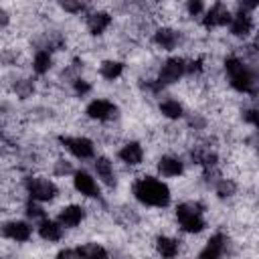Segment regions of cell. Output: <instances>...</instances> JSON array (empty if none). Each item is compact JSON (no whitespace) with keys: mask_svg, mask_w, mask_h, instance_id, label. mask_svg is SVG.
<instances>
[{"mask_svg":"<svg viewBox=\"0 0 259 259\" xmlns=\"http://www.w3.org/2000/svg\"><path fill=\"white\" fill-rule=\"evenodd\" d=\"M152 249L158 259H180L182 241L172 233H158L152 241Z\"/></svg>","mask_w":259,"mask_h":259,"instance_id":"d6986e66","label":"cell"},{"mask_svg":"<svg viewBox=\"0 0 259 259\" xmlns=\"http://www.w3.org/2000/svg\"><path fill=\"white\" fill-rule=\"evenodd\" d=\"M22 190L26 200L38 202V204H51L61 198V186L55 178L47 174H28L22 178Z\"/></svg>","mask_w":259,"mask_h":259,"instance_id":"277c9868","label":"cell"},{"mask_svg":"<svg viewBox=\"0 0 259 259\" xmlns=\"http://www.w3.org/2000/svg\"><path fill=\"white\" fill-rule=\"evenodd\" d=\"M158 111L164 119H168L170 123L182 121L186 115V105L182 99H178L176 95H162L158 99Z\"/></svg>","mask_w":259,"mask_h":259,"instance_id":"44dd1931","label":"cell"},{"mask_svg":"<svg viewBox=\"0 0 259 259\" xmlns=\"http://www.w3.org/2000/svg\"><path fill=\"white\" fill-rule=\"evenodd\" d=\"M182 10H184V16H186V18H196V20H200V16H202L204 10H206V4L200 2V0H188L186 4H182Z\"/></svg>","mask_w":259,"mask_h":259,"instance_id":"cb8c5ba5","label":"cell"},{"mask_svg":"<svg viewBox=\"0 0 259 259\" xmlns=\"http://www.w3.org/2000/svg\"><path fill=\"white\" fill-rule=\"evenodd\" d=\"M87 208L83 202H65L59 206L55 219L59 221V225L65 229V231H73V229H79L85 221H87Z\"/></svg>","mask_w":259,"mask_h":259,"instance_id":"2e32d148","label":"cell"},{"mask_svg":"<svg viewBox=\"0 0 259 259\" xmlns=\"http://www.w3.org/2000/svg\"><path fill=\"white\" fill-rule=\"evenodd\" d=\"M229 237L225 231H214L210 233V237L202 243V247L198 249L194 259H225V255L229 253Z\"/></svg>","mask_w":259,"mask_h":259,"instance_id":"e0dca14e","label":"cell"},{"mask_svg":"<svg viewBox=\"0 0 259 259\" xmlns=\"http://www.w3.org/2000/svg\"><path fill=\"white\" fill-rule=\"evenodd\" d=\"M34 235L42 241V243H61L67 235V231L59 225V221L55 217H45L38 223H34Z\"/></svg>","mask_w":259,"mask_h":259,"instance_id":"ffe728a7","label":"cell"},{"mask_svg":"<svg viewBox=\"0 0 259 259\" xmlns=\"http://www.w3.org/2000/svg\"><path fill=\"white\" fill-rule=\"evenodd\" d=\"M186 77V61L182 55H168L166 59H162V63L158 65L156 73H154V81L168 91L172 85H178L180 81H184Z\"/></svg>","mask_w":259,"mask_h":259,"instance_id":"8992f818","label":"cell"},{"mask_svg":"<svg viewBox=\"0 0 259 259\" xmlns=\"http://www.w3.org/2000/svg\"><path fill=\"white\" fill-rule=\"evenodd\" d=\"M10 22H12V14H10L6 8H2V6H0V30L8 28V26H10Z\"/></svg>","mask_w":259,"mask_h":259,"instance_id":"484cf974","label":"cell"},{"mask_svg":"<svg viewBox=\"0 0 259 259\" xmlns=\"http://www.w3.org/2000/svg\"><path fill=\"white\" fill-rule=\"evenodd\" d=\"M57 146L75 162H91L97 156V144L87 134H61Z\"/></svg>","mask_w":259,"mask_h":259,"instance_id":"5b68a950","label":"cell"},{"mask_svg":"<svg viewBox=\"0 0 259 259\" xmlns=\"http://www.w3.org/2000/svg\"><path fill=\"white\" fill-rule=\"evenodd\" d=\"M150 40L156 49H160L162 53H174L178 51L186 36L180 28H176L174 24H168V22H160L152 28V34H150Z\"/></svg>","mask_w":259,"mask_h":259,"instance_id":"9c48e42d","label":"cell"},{"mask_svg":"<svg viewBox=\"0 0 259 259\" xmlns=\"http://www.w3.org/2000/svg\"><path fill=\"white\" fill-rule=\"evenodd\" d=\"M0 136H2V123H0Z\"/></svg>","mask_w":259,"mask_h":259,"instance_id":"4316f807","label":"cell"},{"mask_svg":"<svg viewBox=\"0 0 259 259\" xmlns=\"http://www.w3.org/2000/svg\"><path fill=\"white\" fill-rule=\"evenodd\" d=\"M91 172L103 188H115L119 182L117 162H113V158H109L105 154H97L91 160Z\"/></svg>","mask_w":259,"mask_h":259,"instance_id":"5bb4252c","label":"cell"},{"mask_svg":"<svg viewBox=\"0 0 259 259\" xmlns=\"http://www.w3.org/2000/svg\"><path fill=\"white\" fill-rule=\"evenodd\" d=\"M55 69V53L47 49H34L30 57V71L36 77H45Z\"/></svg>","mask_w":259,"mask_h":259,"instance_id":"7402d4cb","label":"cell"},{"mask_svg":"<svg viewBox=\"0 0 259 259\" xmlns=\"http://www.w3.org/2000/svg\"><path fill=\"white\" fill-rule=\"evenodd\" d=\"M186 166H188V162H186L184 156H180L176 152H164L154 162V174L158 178L166 180V182L168 180H178L186 174Z\"/></svg>","mask_w":259,"mask_h":259,"instance_id":"8fae6325","label":"cell"},{"mask_svg":"<svg viewBox=\"0 0 259 259\" xmlns=\"http://www.w3.org/2000/svg\"><path fill=\"white\" fill-rule=\"evenodd\" d=\"M83 24L91 36H101L111 28L113 14L109 10H103V8H89L83 14Z\"/></svg>","mask_w":259,"mask_h":259,"instance_id":"ac0fdd59","label":"cell"},{"mask_svg":"<svg viewBox=\"0 0 259 259\" xmlns=\"http://www.w3.org/2000/svg\"><path fill=\"white\" fill-rule=\"evenodd\" d=\"M87 121L99 123V125H109L119 119V105L109 99V97H91L83 109Z\"/></svg>","mask_w":259,"mask_h":259,"instance_id":"52a82bcc","label":"cell"},{"mask_svg":"<svg viewBox=\"0 0 259 259\" xmlns=\"http://www.w3.org/2000/svg\"><path fill=\"white\" fill-rule=\"evenodd\" d=\"M132 198L142 208L164 210L172 204V190L166 180L158 178L156 174H142L132 180Z\"/></svg>","mask_w":259,"mask_h":259,"instance_id":"6da1fadb","label":"cell"},{"mask_svg":"<svg viewBox=\"0 0 259 259\" xmlns=\"http://www.w3.org/2000/svg\"><path fill=\"white\" fill-rule=\"evenodd\" d=\"M255 28H257V20H255V14L251 12H245V10H239L237 6L233 8V16H231V22L227 26L229 34L241 42H249L251 36L255 34Z\"/></svg>","mask_w":259,"mask_h":259,"instance_id":"7c38bea8","label":"cell"},{"mask_svg":"<svg viewBox=\"0 0 259 259\" xmlns=\"http://www.w3.org/2000/svg\"><path fill=\"white\" fill-rule=\"evenodd\" d=\"M71 188L75 194H79L83 200H89V202H97L101 200L103 196V186L97 182V178L93 176L91 170L87 168H77L73 174H71Z\"/></svg>","mask_w":259,"mask_h":259,"instance_id":"ba28073f","label":"cell"},{"mask_svg":"<svg viewBox=\"0 0 259 259\" xmlns=\"http://www.w3.org/2000/svg\"><path fill=\"white\" fill-rule=\"evenodd\" d=\"M174 223L182 235H188V237L202 235L208 229L206 204L198 198H188L178 202L174 206Z\"/></svg>","mask_w":259,"mask_h":259,"instance_id":"3957f363","label":"cell"},{"mask_svg":"<svg viewBox=\"0 0 259 259\" xmlns=\"http://www.w3.org/2000/svg\"><path fill=\"white\" fill-rule=\"evenodd\" d=\"M125 73V63L121 59H115V57H109V59H103L97 67V75L107 81V83H113V81H119Z\"/></svg>","mask_w":259,"mask_h":259,"instance_id":"603a6c76","label":"cell"},{"mask_svg":"<svg viewBox=\"0 0 259 259\" xmlns=\"http://www.w3.org/2000/svg\"><path fill=\"white\" fill-rule=\"evenodd\" d=\"M223 75L227 85L237 95L253 97L257 91V69L253 61L243 59L237 53H231L223 59Z\"/></svg>","mask_w":259,"mask_h":259,"instance_id":"7a4b0ae2","label":"cell"},{"mask_svg":"<svg viewBox=\"0 0 259 259\" xmlns=\"http://www.w3.org/2000/svg\"><path fill=\"white\" fill-rule=\"evenodd\" d=\"M233 16V6L225 4V2H214V4H206L204 14L200 16V26L204 30H217V28H227Z\"/></svg>","mask_w":259,"mask_h":259,"instance_id":"9a60e30c","label":"cell"},{"mask_svg":"<svg viewBox=\"0 0 259 259\" xmlns=\"http://www.w3.org/2000/svg\"><path fill=\"white\" fill-rule=\"evenodd\" d=\"M115 160L119 166H125L130 170L140 168L146 160V146L140 140H123L117 148H115Z\"/></svg>","mask_w":259,"mask_h":259,"instance_id":"4fadbf2b","label":"cell"},{"mask_svg":"<svg viewBox=\"0 0 259 259\" xmlns=\"http://www.w3.org/2000/svg\"><path fill=\"white\" fill-rule=\"evenodd\" d=\"M55 259H79V253H77V247H61L57 253H55Z\"/></svg>","mask_w":259,"mask_h":259,"instance_id":"d4e9b609","label":"cell"},{"mask_svg":"<svg viewBox=\"0 0 259 259\" xmlns=\"http://www.w3.org/2000/svg\"><path fill=\"white\" fill-rule=\"evenodd\" d=\"M34 237V225L24 217H8L0 221V239L16 245H24Z\"/></svg>","mask_w":259,"mask_h":259,"instance_id":"30bf717a","label":"cell"}]
</instances>
